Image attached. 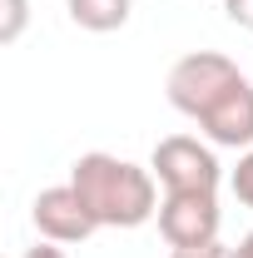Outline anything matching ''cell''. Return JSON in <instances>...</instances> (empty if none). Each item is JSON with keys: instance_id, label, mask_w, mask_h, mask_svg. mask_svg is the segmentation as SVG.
Segmentation results:
<instances>
[{"instance_id": "obj_8", "label": "cell", "mask_w": 253, "mask_h": 258, "mask_svg": "<svg viewBox=\"0 0 253 258\" xmlns=\"http://www.w3.org/2000/svg\"><path fill=\"white\" fill-rule=\"evenodd\" d=\"M228 189H233V199H238L243 209H253V149H243L238 169L228 174Z\"/></svg>"}, {"instance_id": "obj_1", "label": "cell", "mask_w": 253, "mask_h": 258, "mask_svg": "<svg viewBox=\"0 0 253 258\" xmlns=\"http://www.w3.org/2000/svg\"><path fill=\"white\" fill-rule=\"evenodd\" d=\"M164 95L214 149H253V80L228 55L194 50L174 60Z\"/></svg>"}, {"instance_id": "obj_4", "label": "cell", "mask_w": 253, "mask_h": 258, "mask_svg": "<svg viewBox=\"0 0 253 258\" xmlns=\"http://www.w3.org/2000/svg\"><path fill=\"white\" fill-rule=\"evenodd\" d=\"M159 233L169 248H194V243H214L219 238V194H164L159 199Z\"/></svg>"}, {"instance_id": "obj_12", "label": "cell", "mask_w": 253, "mask_h": 258, "mask_svg": "<svg viewBox=\"0 0 253 258\" xmlns=\"http://www.w3.org/2000/svg\"><path fill=\"white\" fill-rule=\"evenodd\" d=\"M228 258H253V228L238 238V243H233V253H228Z\"/></svg>"}, {"instance_id": "obj_10", "label": "cell", "mask_w": 253, "mask_h": 258, "mask_svg": "<svg viewBox=\"0 0 253 258\" xmlns=\"http://www.w3.org/2000/svg\"><path fill=\"white\" fill-rule=\"evenodd\" d=\"M223 15H228L238 30H253V0H223Z\"/></svg>"}, {"instance_id": "obj_11", "label": "cell", "mask_w": 253, "mask_h": 258, "mask_svg": "<svg viewBox=\"0 0 253 258\" xmlns=\"http://www.w3.org/2000/svg\"><path fill=\"white\" fill-rule=\"evenodd\" d=\"M25 258H70V253H65V243H50V238H40L35 248H25Z\"/></svg>"}, {"instance_id": "obj_3", "label": "cell", "mask_w": 253, "mask_h": 258, "mask_svg": "<svg viewBox=\"0 0 253 258\" xmlns=\"http://www.w3.org/2000/svg\"><path fill=\"white\" fill-rule=\"evenodd\" d=\"M149 169H154L164 194H219V184H223V164L214 154V144H199L194 134L159 139Z\"/></svg>"}, {"instance_id": "obj_9", "label": "cell", "mask_w": 253, "mask_h": 258, "mask_svg": "<svg viewBox=\"0 0 253 258\" xmlns=\"http://www.w3.org/2000/svg\"><path fill=\"white\" fill-rule=\"evenodd\" d=\"M228 253H233V248L219 243V238H214V243H194V248H169V258H228Z\"/></svg>"}, {"instance_id": "obj_6", "label": "cell", "mask_w": 253, "mask_h": 258, "mask_svg": "<svg viewBox=\"0 0 253 258\" xmlns=\"http://www.w3.org/2000/svg\"><path fill=\"white\" fill-rule=\"evenodd\" d=\"M70 20L90 35H109V30H124L129 25V10L134 0H65Z\"/></svg>"}, {"instance_id": "obj_5", "label": "cell", "mask_w": 253, "mask_h": 258, "mask_svg": "<svg viewBox=\"0 0 253 258\" xmlns=\"http://www.w3.org/2000/svg\"><path fill=\"white\" fill-rule=\"evenodd\" d=\"M30 219L40 228V238H50V243H85L90 233H95V214L85 209V199L75 194V184H55V189H40L30 204Z\"/></svg>"}, {"instance_id": "obj_7", "label": "cell", "mask_w": 253, "mask_h": 258, "mask_svg": "<svg viewBox=\"0 0 253 258\" xmlns=\"http://www.w3.org/2000/svg\"><path fill=\"white\" fill-rule=\"evenodd\" d=\"M25 20H30L25 0H0V45H15L20 30H25Z\"/></svg>"}, {"instance_id": "obj_2", "label": "cell", "mask_w": 253, "mask_h": 258, "mask_svg": "<svg viewBox=\"0 0 253 258\" xmlns=\"http://www.w3.org/2000/svg\"><path fill=\"white\" fill-rule=\"evenodd\" d=\"M70 184L85 199L99 228H139L159 214V179L154 169L119 159V154H80L70 164Z\"/></svg>"}]
</instances>
